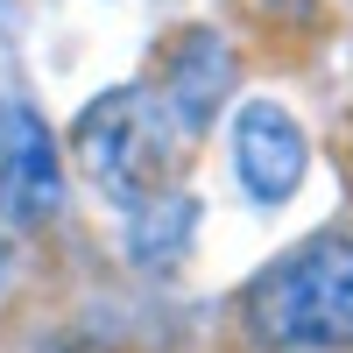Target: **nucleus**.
Segmentation results:
<instances>
[{"label": "nucleus", "instance_id": "7ed1b4c3", "mask_svg": "<svg viewBox=\"0 0 353 353\" xmlns=\"http://www.w3.org/2000/svg\"><path fill=\"white\" fill-rule=\"evenodd\" d=\"M64 205V156L50 128L21 99L0 106V219L8 226H50Z\"/></svg>", "mask_w": 353, "mask_h": 353}, {"label": "nucleus", "instance_id": "39448f33", "mask_svg": "<svg viewBox=\"0 0 353 353\" xmlns=\"http://www.w3.org/2000/svg\"><path fill=\"white\" fill-rule=\"evenodd\" d=\"M191 57H176L170 64V113L184 121V134L191 128H205V113H212V99H219V85H226V57H219V43L212 36H191L184 43Z\"/></svg>", "mask_w": 353, "mask_h": 353}, {"label": "nucleus", "instance_id": "f03ea898", "mask_svg": "<svg viewBox=\"0 0 353 353\" xmlns=\"http://www.w3.org/2000/svg\"><path fill=\"white\" fill-rule=\"evenodd\" d=\"M176 113L163 92L149 85H121V92H106L85 106V121L71 134L78 163L92 170V184L121 205H149L163 198V176H170V149H176Z\"/></svg>", "mask_w": 353, "mask_h": 353}, {"label": "nucleus", "instance_id": "f257e3e1", "mask_svg": "<svg viewBox=\"0 0 353 353\" xmlns=\"http://www.w3.org/2000/svg\"><path fill=\"white\" fill-rule=\"evenodd\" d=\"M248 332L276 353L353 346V241L311 233L248 283Z\"/></svg>", "mask_w": 353, "mask_h": 353}, {"label": "nucleus", "instance_id": "423d86ee", "mask_svg": "<svg viewBox=\"0 0 353 353\" xmlns=\"http://www.w3.org/2000/svg\"><path fill=\"white\" fill-rule=\"evenodd\" d=\"M0 276H8V261H0Z\"/></svg>", "mask_w": 353, "mask_h": 353}, {"label": "nucleus", "instance_id": "20e7f679", "mask_svg": "<svg viewBox=\"0 0 353 353\" xmlns=\"http://www.w3.org/2000/svg\"><path fill=\"white\" fill-rule=\"evenodd\" d=\"M233 170H241L248 198L283 205L304 184V128L290 121L283 106H269V99L241 106V121H233Z\"/></svg>", "mask_w": 353, "mask_h": 353}]
</instances>
